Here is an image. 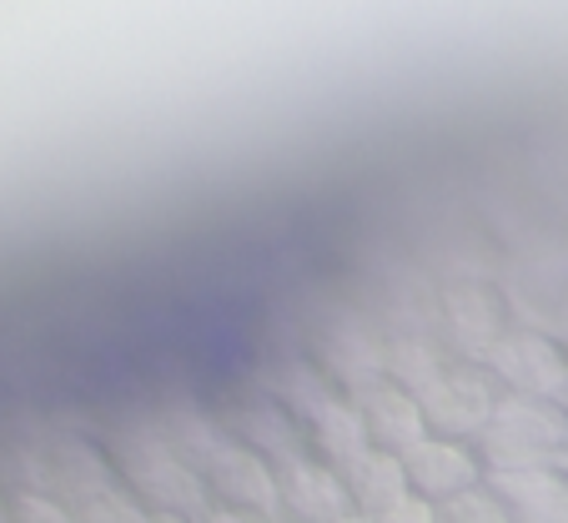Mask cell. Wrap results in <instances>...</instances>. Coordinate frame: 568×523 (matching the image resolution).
Masks as SVG:
<instances>
[{"label": "cell", "mask_w": 568, "mask_h": 523, "mask_svg": "<svg viewBox=\"0 0 568 523\" xmlns=\"http://www.w3.org/2000/svg\"><path fill=\"white\" fill-rule=\"evenodd\" d=\"M71 519L75 523H146L151 509L131 499L126 483H121V489H106V493H97V499H87L81 509H71Z\"/></svg>", "instance_id": "19"}, {"label": "cell", "mask_w": 568, "mask_h": 523, "mask_svg": "<svg viewBox=\"0 0 568 523\" xmlns=\"http://www.w3.org/2000/svg\"><path fill=\"white\" fill-rule=\"evenodd\" d=\"M337 479H343L347 499H353V513H363V519H377V513H387L393 503L413 499L403 459L383 453V449H363L357 459L337 463Z\"/></svg>", "instance_id": "13"}, {"label": "cell", "mask_w": 568, "mask_h": 523, "mask_svg": "<svg viewBox=\"0 0 568 523\" xmlns=\"http://www.w3.org/2000/svg\"><path fill=\"white\" fill-rule=\"evenodd\" d=\"M277 493H282V519H292V523H337L353 513V499H347L337 469L312 459V453L282 463Z\"/></svg>", "instance_id": "10"}, {"label": "cell", "mask_w": 568, "mask_h": 523, "mask_svg": "<svg viewBox=\"0 0 568 523\" xmlns=\"http://www.w3.org/2000/svg\"><path fill=\"white\" fill-rule=\"evenodd\" d=\"M508 332V312L483 282H453L438 298V342H448L463 363H488L498 338Z\"/></svg>", "instance_id": "6"}, {"label": "cell", "mask_w": 568, "mask_h": 523, "mask_svg": "<svg viewBox=\"0 0 568 523\" xmlns=\"http://www.w3.org/2000/svg\"><path fill=\"white\" fill-rule=\"evenodd\" d=\"M357 413H363V428H367V443L383 453H403L418 449L423 439H428V423H423V408L418 398L408 393V388H397V383H373L363 388V393H353Z\"/></svg>", "instance_id": "11"}, {"label": "cell", "mask_w": 568, "mask_h": 523, "mask_svg": "<svg viewBox=\"0 0 568 523\" xmlns=\"http://www.w3.org/2000/svg\"><path fill=\"white\" fill-rule=\"evenodd\" d=\"M473 449H478V459L488 473L568 469V408L508 393Z\"/></svg>", "instance_id": "2"}, {"label": "cell", "mask_w": 568, "mask_h": 523, "mask_svg": "<svg viewBox=\"0 0 568 523\" xmlns=\"http://www.w3.org/2000/svg\"><path fill=\"white\" fill-rule=\"evenodd\" d=\"M6 523H75V519L51 493H11L6 499Z\"/></svg>", "instance_id": "20"}, {"label": "cell", "mask_w": 568, "mask_h": 523, "mask_svg": "<svg viewBox=\"0 0 568 523\" xmlns=\"http://www.w3.org/2000/svg\"><path fill=\"white\" fill-rule=\"evenodd\" d=\"M504 383L478 363H458L443 368L428 388L418 393L423 423L433 439H453V443H478V433L488 428V418L504 403Z\"/></svg>", "instance_id": "3"}, {"label": "cell", "mask_w": 568, "mask_h": 523, "mask_svg": "<svg viewBox=\"0 0 568 523\" xmlns=\"http://www.w3.org/2000/svg\"><path fill=\"white\" fill-rule=\"evenodd\" d=\"M151 428H156V439L166 443L182 463H192L196 473H206V463L232 443L226 439V428H222V418L206 413V408H196V403H182V398H176V403H161L156 413H151Z\"/></svg>", "instance_id": "14"}, {"label": "cell", "mask_w": 568, "mask_h": 523, "mask_svg": "<svg viewBox=\"0 0 568 523\" xmlns=\"http://www.w3.org/2000/svg\"><path fill=\"white\" fill-rule=\"evenodd\" d=\"M443 368H448V358H443V342L433 338V332H423V328L383 332V373H387V383L408 388V393L418 398L423 388L443 373Z\"/></svg>", "instance_id": "15"}, {"label": "cell", "mask_w": 568, "mask_h": 523, "mask_svg": "<svg viewBox=\"0 0 568 523\" xmlns=\"http://www.w3.org/2000/svg\"><path fill=\"white\" fill-rule=\"evenodd\" d=\"M403 469H408V489L423 503H443L453 493H468L478 483H488L478 449L473 443H453V439H423L418 449L403 453Z\"/></svg>", "instance_id": "9"}, {"label": "cell", "mask_w": 568, "mask_h": 523, "mask_svg": "<svg viewBox=\"0 0 568 523\" xmlns=\"http://www.w3.org/2000/svg\"><path fill=\"white\" fill-rule=\"evenodd\" d=\"M216 418H222L226 439L242 443V449H252V453H262L272 469H282V463H292V459H302V453H312V449H307V428H302L297 418H292L272 393L236 398V403L222 408Z\"/></svg>", "instance_id": "8"}, {"label": "cell", "mask_w": 568, "mask_h": 523, "mask_svg": "<svg viewBox=\"0 0 568 523\" xmlns=\"http://www.w3.org/2000/svg\"><path fill=\"white\" fill-rule=\"evenodd\" d=\"M106 453H111V463H116V479L126 483V493L136 503H146L151 513H182V519H202V513L212 509L206 479L156 439L151 418L116 428Z\"/></svg>", "instance_id": "1"}, {"label": "cell", "mask_w": 568, "mask_h": 523, "mask_svg": "<svg viewBox=\"0 0 568 523\" xmlns=\"http://www.w3.org/2000/svg\"><path fill=\"white\" fill-rule=\"evenodd\" d=\"M196 523H262V519H252V513H236V509H222V503H216V509H206Z\"/></svg>", "instance_id": "22"}, {"label": "cell", "mask_w": 568, "mask_h": 523, "mask_svg": "<svg viewBox=\"0 0 568 523\" xmlns=\"http://www.w3.org/2000/svg\"><path fill=\"white\" fill-rule=\"evenodd\" d=\"M433 513H438V523H508L504 503H498V493L488 489V483H478V489L468 493H453V499L433 503Z\"/></svg>", "instance_id": "18"}, {"label": "cell", "mask_w": 568, "mask_h": 523, "mask_svg": "<svg viewBox=\"0 0 568 523\" xmlns=\"http://www.w3.org/2000/svg\"><path fill=\"white\" fill-rule=\"evenodd\" d=\"M146 523H196V519H182V513H151Z\"/></svg>", "instance_id": "23"}, {"label": "cell", "mask_w": 568, "mask_h": 523, "mask_svg": "<svg viewBox=\"0 0 568 523\" xmlns=\"http://www.w3.org/2000/svg\"><path fill=\"white\" fill-rule=\"evenodd\" d=\"M206 493H212L222 509L252 513L262 523L282 519V493H277V469H272L262 453L242 449V443H226L212 463H206Z\"/></svg>", "instance_id": "7"}, {"label": "cell", "mask_w": 568, "mask_h": 523, "mask_svg": "<svg viewBox=\"0 0 568 523\" xmlns=\"http://www.w3.org/2000/svg\"><path fill=\"white\" fill-rule=\"evenodd\" d=\"M337 523H367V519H363V513H347V519H337Z\"/></svg>", "instance_id": "24"}, {"label": "cell", "mask_w": 568, "mask_h": 523, "mask_svg": "<svg viewBox=\"0 0 568 523\" xmlns=\"http://www.w3.org/2000/svg\"><path fill=\"white\" fill-rule=\"evenodd\" d=\"M0 523H6V503H0Z\"/></svg>", "instance_id": "25"}, {"label": "cell", "mask_w": 568, "mask_h": 523, "mask_svg": "<svg viewBox=\"0 0 568 523\" xmlns=\"http://www.w3.org/2000/svg\"><path fill=\"white\" fill-rule=\"evenodd\" d=\"M367 523H438V513H433V503H423V499H403Z\"/></svg>", "instance_id": "21"}, {"label": "cell", "mask_w": 568, "mask_h": 523, "mask_svg": "<svg viewBox=\"0 0 568 523\" xmlns=\"http://www.w3.org/2000/svg\"><path fill=\"white\" fill-rule=\"evenodd\" d=\"M277 523H292V519H277Z\"/></svg>", "instance_id": "26"}, {"label": "cell", "mask_w": 568, "mask_h": 523, "mask_svg": "<svg viewBox=\"0 0 568 523\" xmlns=\"http://www.w3.org/2000/svg\"><path fill=\"white\" fill-rule=\"evenodd\" d=\"M508 523H568V469H514L488 473Z\"/></svg>", "instance_id": "12"}, {"label": "cell", "mask_w": 568, "mask_h": 523, "mask_svg": "<svg viewBox=\"0 0 568 523\" xmlns=\"http://www.w3.org/2000/svg\"><path fill=\"white\" fill-rule=\"evenodd\" d=\"M483 368L514 398L568 403V348L538 328H508Z\"/></svg>", "instance_id": "4"}, {"label": "cell", "mask_w": 568, "mask_h": 523, "mask_svg": "<svg viewBox=\"0 0 568 523\" xmlns=\"http://www.w3.org/2000/svg\"><path fill=\"white\" fill-rule=\"evenodd\" d=\"M307 449H312V459L333 463V469L347 463V459H357L363 449H373V443H367V428H363V413H357L353 398H337L322 418H312L307 423Z\"/></svg>", "instance_id": "17"}, {"label": "cell", "mask_w": 568, "mask_h": 523, "mask_svg": "<svg viewBox=\"0 0 568 523\" xmlns=\"http://www.w3.org/2000/svg\"><path fill=\"white\" fill-rule=\"evenodd\" d=\"M312 363L333 378L347 398L383 383V332L363 312H333L312 338Z\"/></svg>", "instance_id": "5"}, {"label": "cell", "mask_w": 568, "mask_h": 523, "mask_svg": "<svg viewBox=\"0 0 568 523\" xmlns=\"http://www.w3.org/2000/svg\"><path fill=\"white\" fill-rule=\"evenodd\" d=\"M267 393L277 398V403L287 408V413L297 418L302 428H307L312 418L327 413L337 398H347L343 388L333 383V378H327L317 363H312V358H292V363L272 368V373H267Z\"/></svg>", "instance_id": "16"}]
</instances>
